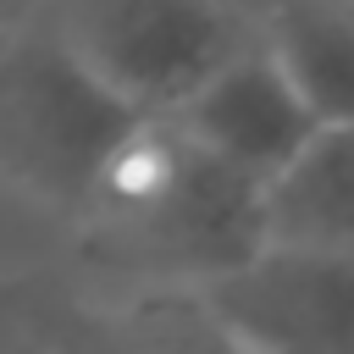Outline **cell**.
Instances as JSON below:
<instances>
[{
    "mask_svg": "<svg viewBox=\"0 0 354 354\" xmlns=\"http://www.w3.org/2000/svg\"><path fill=\"white\" fill-rule=\"evenodd\" d=\"M127 354H254L243 337H232L221 326V315L205 304V293H183V299H155L138 310L133 321V343Z\"/></svg>",
    "mask_w": 354,
    "mask_h": 354,
    "instance_id": "ba28073f",
    "label": "cell"
},
{
    "mask_svg": "<svg viewBox=\"0 0 354 354\" xmlns=\"http://www.w3.org/2000/svg\"><path fill=\"white\" fill-rule=\"evenodd\" d=\"M266 249L354 254V122L321 127L266 188Z\"/></svg>",
    "mask_w": 354,
    "mask_h": 354,
    "instance_id": "8992f818",
    "label": "cell"
},
{
    "mask_svg": "<svg viewBox=\"0 0 354 354\" xmlns=\"http://www.w3.org/2000/svg\"><path fill=\"white\" fill-rule=\"evenodd\" d=\"M72 221L88 254L210 288L266 249V188L216 160L177 116H138Z\"/></svg>",
    "mask_w": 354,
    "mask_h": 354,
    "instance_id": "6da1fadb",
    "label": "cell"
},
{
    "mask_svg": "<svg viewBox=\"0 0 354 354\" xmlns=\"http://www.w3.org/2000/svg\"><path fill=\"white\" fill-rule=\"evenodd\" d=\"M44 17L83 72L138 116H177L254 44L227 0H50Z\"/></svg>",
    "mask_w": 354,
    "mask_h": 354,
    "instance_id": "3957f363",
    "label": "cell"
},
{
    "mask_svg": "<svg viewBox=\"0 0 354 354\" xmlns=\"http://www.w3.org/2000/svg\"><path fill=\"white\" fill-rule=\"evenodd\" d=\"M138 122L122 100H111L83 61L61 44L50 17H28L0 33V177L61 205L83 210L88 183L105 155Z\"/></svg>",
    "mask_w": 354,
    "mask_h": 354,
    "instance_id": "7a4b0ae2",
    "label": "cell"
},
{
    "mask_svg": "<svg viewBox=\"0 0 354 354\" xmlns=\"http://www.w3.org/2000/svg\"><path fill=\"white\" fill-rule=\"evenodd\" d=\"M177 122L232 171L254 177L260 188H271L299 155L304 144L321 133L315 111L304 105V94L288 83V72L271 61V50L254 39L227 72H216L183 111Z\"/></svg>",
    "mask_w": 354,
    "mask_h": 354,
    "instance_id": "5b68a950",
    "label": "cell"
},
{
    "mask_svg": "<svg viewBox=\"0 0 354 354\" xmlns=\"http://www.w3.org/2000/svg\"><path fill=\"white\" fill-rule=\"evenodd\" d=\"M227 6H232V11H238L249 28H254V39H260V28H266V22H271V17H277L288 0H227Z\"/></svg>",
    "mask_w": 354,
    "mask_h": 354,
    "instance_id": "9c48e42d",
    "label": "cell"
},
{
    "mask_svg": "<svg viewBox=\"0 0 354 354\" xmlns=\"http://www.w3.org/2000/svg\"><path fill=\"white\" fill-rule=\"evenodd\" d=\"M260 44L321 127L354 122V0H288L260 28Z\"/></svg>",
    "mask_w": 354,
    "mask_h": 354,
    "instance_id": "52a82bcc",
    "label": "cell"
},
{
    "mask_svg": "<svg viewBox=\"0 0 354 354\" xmlns=\"http://www.w3.org/2000/svg\"><path fill=\"white\" fill-rule=\"evenodd\" d=\"M44 6H50V0H11V28H17V22H28V17H39ZM11 28H6V33H11Z\"/></svg>",
    "mask_w": 354,
    "mask_h": 354,
    "instance_id": "30bf717a",
    "label": "cell"
},
{
    "mask_svg": "<svg viewBox=\"0 0 354 354\" xmlns=\"http://www.w3.org/2000/svg\"><path fill=\"white\" fill-rule=\"evenodd\" d=\"M11 28V0H0V33Z\"/></svg>",
    "mask_w": 354,
    "mask_h": 354,
    "instance_id": "8fae6325",
    "label": "cell"
},
{
    "mask_svg": "<svg viewBox=\"0 0 354 354\" xmlns=\"http://www.w3.org/2000/svg\"><path fill=\"white\" fill-rule=\"evenodd\" d=\"M199 293L254 354H354V254L260 249Z\"/></svg>",
    "mask_w": 354,
    "mask_h": 354,
    "instance_id": "277c9868",
    "label": "cell"
}]
</instances>
